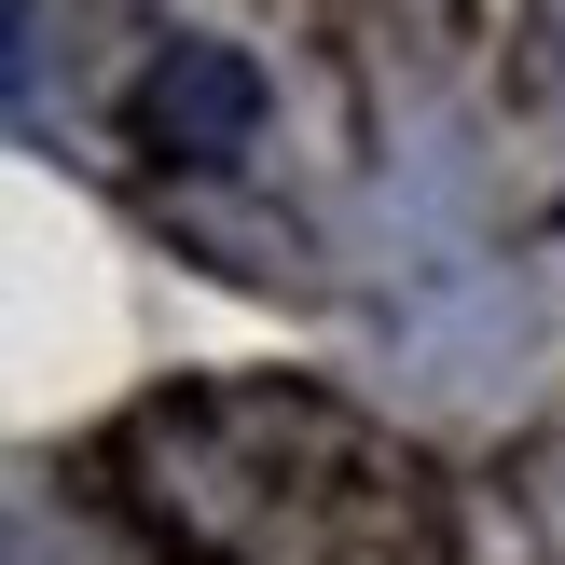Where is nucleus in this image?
<instances>
[{"label": "nucleus", "mask_w": 565, "mask_h": 565, "mask_svg": "<svg viewBox=\"0 0 565 565\" xmlns=\"http://www.w3.org/2000/svg\"><path fill=\"white\" fill-rule=\"evenodd\" d=\"M263 110H276V83H263V55H235V42H166L152 83H138V138L180 152V166H235L248 138H263Z\"/></svg>", "instance_id": "obj_1"}]
</instances>
